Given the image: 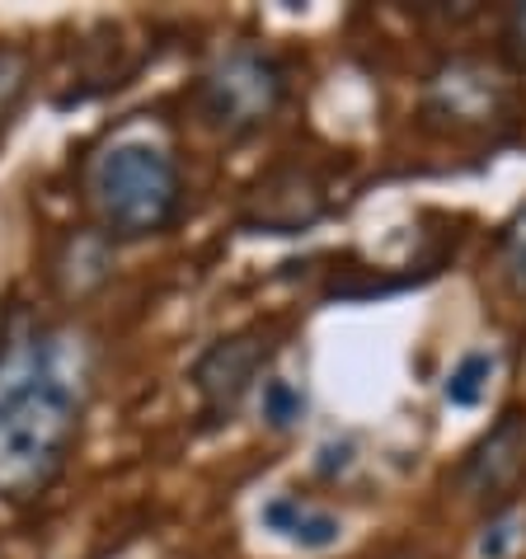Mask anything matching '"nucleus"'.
<instances>
[{"label": "nucleus", "instance_id": "nucleus-10", "mask_svg": "<svg viewBox=\"0 0 526 559\" xmlns=\"http://www.w3.org/2000/svg\"><path fill=\"white\" fill-rule=\"evenodd\" d=\"M493 371H499V357H493V353H466L452 371H446L442 400H446V405H456V409H475L479 400L489 395Z\"/></svg>", "mask_w": 526, "mask_h": 559}, {"label": "nucleus", "instance_id": "nucleus-12", "mask_svg": "<svg viewBox=\"0 0 526 559\" xmlns=\"http://www.w3.org/2000/svg\"><path fill=\"white\" fill-rule=\"evenodd\" d=\"M301 414H306V395L297 391V385L283 381V377L263 381V424L277 428V432H287V428L301 424Z\"/></svg>", "mask_w": 526, "mask_h": 559}, {"label": "nucleus", "instance_id": "nucleus-6", "mask_svg": "<svg viewBox=\"0 0 526 559\" xmlns=\"http://www.w3.org/2000/svg\"><path fill=\"white\" fill-rule=\"evenodd\" d=\"M324 216V183L297 160H283L244 193L240 222L263 236H297Z\"/></svg>", "mask_w": 526, "mask_h": 559}, {"label": "nucleus", "instance_id": "nucleus-11", "mask_svg": "<svg viewBox=\"0 0 526 559\" xmlns=\"http://www.w3.org/2000/svg\"><path fill=\"white\" fill-rule=\"evenodd\" d=\"M499 277H503L507 297H517L526 306V203L499 230Z\"/></svg>", "mask_w": 526, "mask_h": 559}, {"label": "nucleus", "instance_id": "nucleus-9", "mask_svg": "<svg viewBox=\"0 0 526 559\" xmlns=\"http://www.w3.org/2000/svg\"><path fill=\"white\" fill-rule=\"evenodd\" d=\"M34 90V57L24 48H10L0 43V142L14 128V118L24 114V99Z\"/></svg>", "mask_w": 526, "mask_h": 559}, {"label": "nucleus", "instance_id": "nucleus-5", "mask_svg": "<svg viewBox=\"0 0 526 559\" xmlns=\"http://www.w3.org/2000/svg\"><path fill=\"white\" fill-rule=\"evenodd\" d=\"M522 485H526V409H507L466 452L456 471V489L475 508L499 512L517 503Z\"/></svg>", "mask_w": 526, "mask_h": 559}, {"label": "nucleus", "instance_id": "nucleus-13", "mask_svg": "<svg viewBox=\"0 0 526 559\" xmlns=\"http://www.w3.org/2000/svg\"><path fill=\"white\" fill-rule=\"evenodd\" d=\"M522 526H526V518H522V508H517V503H513V508L489 512L485 540H479V555H485V559H507V555H513V546L522 540Z\"/></svg>", "mask_w": 526, "mask_h": 559}, {"label": "nucleus", "instance_id": "nucleus-4", "mask_svg": "<svg viewBox=\"0 0 526 559\" xmlns=\"http://www.w3.org/2000/svg\"><path fill=\"white\" fill-rule=\"evenodd\" d=\"M268 362H273V334H263V330L222 334L216 344L198 353L189 381L198 391V418H203V428L230 424L244 400L254 395Z\"/></svg>", "mask_w": 526, "mask_h": 559}, {"label": "nucleus", "instance_id": "nucleus-1", "mask_svg": "<svg viewBox=\"0 0 526 559\" xmlns=\"http://www.w3.org/2000/svg\"><path fill=\"white\" fill-rule=\"evenodd\" d=\"M85 405V344L28 306H10L0 324V499L34 503L67 475Z\"/></svg>", "mask_w": 526, "mask_h": 559}, {"label": "nucleus", "instance_id": "nucleus-3", "mask_svg": "<svg viewBox=\"0 0 526 559\" xmlns=\"http://www.w3.org/2000/svg\"><path fill=\"white\" fill-rule=\"evenodd\" d=\"M287 104V71L273 52L259 48H230L207 67L198 81V114L212 132L244 142L263 132Z\"/></svg>", "mask_w": 526, "mask_h": 559}, {"label": "nucleus", "instance_id": "nucleus-2", "mask_svg": "<svg viewBox=\"0 0 526 559\" xmlns=\"http://www.w3.org/2000/svg\"><path fill=\"white\" fill-rule=\"evenodd\" d=\"M85 203L108 245L165 236L183 212L179 155L156 136L122 132L85 160Z\"/></svg>", "mask_w": 526, "mask_h": 559}, {"label": "nucleus", "instance_id": "nucleus-8", "mask_svg": "<svg viewBox=\"0 0 526 559\" xmlns=\"http://www.w3.org/2000/svg\"><path fill=\"white\" fill-rule=\"evenodd\" d=\"M259 522L268 526L273 536H283L301 550H330V546H338V536H344L338 512L320 508L311 499H297V493H273V499L259 508Z\"/></svg>", "mask_w": 526, "mask_h": 559}, {"label": "nucleus", "instance_id": "nucleus-7", "mask_svg": "<svg viewBox=\"0 0 526 559\" xmlns=\"http://www.w3.org/2000/svg\"><path fill=\"white\" fill-rule=\"evenodd\" d=\"M507 85L479 61H452L428 81V118H452L456 128H485L503 114Z\"/></svg>", "mask_w": 526, "mask_h": 559}, {"label": "nucleus", "instance_id": "nucleus-14", "mask_svg": "<svg viewBox=\"0 0 526 559\" xmlns=\"http://www.w3.org/2000/svg\"><path fill=\"white\" fill-rule=\"evenodd\" d=\"M503 48L513 57V67L526 71V5H517L507 14V28H503Z\"/></svg>", "mask_w": 526, "mask_h": 559}]
</instances>
